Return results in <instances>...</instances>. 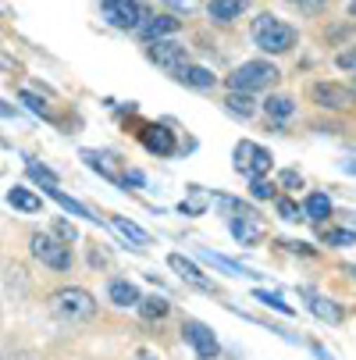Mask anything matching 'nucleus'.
<instances>
[{
    "label": "nucleus",
    "instance_id": "obj_28",
    "mask_svg": "<svg viewBox=\"0 0 356 360\" xmlns=\"http://www.w3.org/2000/svg\"><path fill=\"white\" fill-rule=\"evenodd\" d=\"M253 296H257L261 303H268V307H275V311H282V314H292V307H289L282 296H275V292H264V289H257Z\"/></svg>",
    "mask_w": 356,
    "mask_h": 360
},
{
    "label": "nucleus",
    "instance_id": "obj_15",
    "mask_svg": "<svg viewBox=\"0 0 356 360\" xmlns=\"http://www.w3.org/2000/svg\"><path fill=\"white\" fill-rule=\"evenodd\" d=\"M249 8V0H211V18L214 22H232V18H239L242 11Z\"/></svg>",
    "mask_w": 356,
    "mask_h": 360
},
{
    "label": "nucleus",
    "instance_id": "obj_36",
    "mask_svg": "<svg viewBox=\"0 0 356 360\" xmlns=\"http://www.w3.org/2000/svg\"><path fill=\"white\" fill-rule=\"evenodd\" d=\"M342 172H349V175H356V158H352V161H345V165H342Z\"/></svg>",
    "mask_w": 356,
    "mask_h": 360
},
{
    "label": "nucleus",
    "instance_id": "obj_16",
    "mask_svg": "<svg viewBox=\"0 0 356 360\" xmlns=\"http://www.w3.org/2000/svg\"><path fill=\"white\" fill-rule=\"evenodd\" d=\"M8 203H11V207H18V211H25V214H36V211L43 207V200H39L32 189H25V186L8 189Z\"/></svg>",
    "mask_w": 356,
    "mask_h": 360
},
{
    "label": "nucleus",
    "instance_id": "obj_21",
    "mask_svg": "<svg viewBox=\"0 0 356 360\" xmlns=\"http://www.w3.org/2000/svg\"><path fill=\"white\" fill-rule=\"evenodd\" d=\"M136 307H139V314L150 318V321H154V318H164V314L171 311V303H168L164 296H146V300H139Z\"/></svg>",
    "mask_w": 356,
    "mask_h": 360
},
{
    "label": "nucleus",
    "instance_id": "obj_13",
    "mask_svg": "<svg viewBox=\"0 0 356 360\" xmlns=\"http://www.w3.org/2000/svg\"><path fill=\"white\" fill-rule=\"evenodd\" d=\"M175 75H178L185 86H192V89H211V86H218V75H211L207 68H199V65H189V61H185Z\"/></svg>",
    "mask_w": 356,
    "mask_h": 360
},
{
    "label": "nucleus",
    "instance_id": "obj_7",
    "mask_svg": "<svg viewBox=\"0 0 356 360\" xmlns=\"http://www.w3.org/2000/svg\"><path fill=\"white\" fill-rule=\"evenodd\" d=\"M310 96H314V104L324 108V111H345V108L356 104V93L349 86H338V82H314Z\"/></svg>",
    "mask_w": 356,
    "mask_h": 360
},
{
    "label": "nucleus",
    "instance_id": "obj_2",
    "mask_svg": "<svg viewBox=\"0 0 356 360\" xmlns=\"http://www.w3.org/2000/svg\"><path fill=\"white\" fill-rule=\"evenodd\" d=\"M253 43L268 50V54H285L296 43V29L275 15H261V18H253Z\"/></svg>",
    "mask_w": 356,
    "mask_h": 360
},
{
    "label": "nucleus",
    "instance_id": "obj_8",
    "mask_svg": "<svg viewBox=\"0 0 356 360\" xmlns=\"http://www.w3.org/2000/svg\"><path fill=\"white\" fill-rule=\"evenodd\" d=\"M146 58L154 61L157 68H164V72H178V68L189 61L185 46H182V43H171V39H150Z\"/></svg>",
    "mask_w": 356,
    "mask_h": 360
},
{
    "label": "nucleus",
    "instance_id": "obj_19",
    "mask_svg": "<svg viewBox=\"0 0 356 360\" xmlns=\"http://www.w3.org/2000/svg\"><path fill=\"white\" fill-rule=\"evenodd\" d=\"M46 193L54 196V200L61 203V207H65L68 214H75V218H86V221H100V218H93V214H89V207H82L79 200H72V196H68V193H61L58 186H46Z\"/></svg>",
    "mask_w": 356,
    "mask_h": 360
},
{
    "label": "nucleus",
    "instance_id": "obj_34",
    "mask_svg": "<svg viewBox=\"0 0 356 360\" xmlns=\"http://www.w3.org/2000/svg\"><path fill=\"white\" fill-rule=\"evenodd\" d=\"M15 115H18V111H15L11 104H4V100H0V118H15Z\"/></svg>",
    "mask_w": 356,
    "mask_h": 360
},
{
    "label": "nucleus",
    "instance_id": "obj_17",
    "mask_svg": "<svg viewBox=\"0 0 356 360\" xmlns=\"http://www.w3.org/2000/svg\"><path fill=\"white\" fill-rule=\"evenodd\" d=\"M107 296H111V303H118V307H136L143 296H139V289L132 285V282H121V278H114L111 285H107Z\"/></svg>",
    "mask_w": 356,
    "mask_h": 360
},
{
    "label": "nucleus",
    "instance_id": "obj_22",
    "mask_svg": "<svg viewBox=\"0 0 356 360\" xmlns=\"http://www.w3.org/2000/svg\"><path fill=\"white\" fill-rule=\"evenodd\" d=\"M264 108H268L271 118H292L296 115V100L292 96H268Z\"/></svg>",
    "mask_w": 356,
    "mask_h": 360
},
{
    "label": "nucleus",
    "instance_id": "obj_37",
    "mask_svg": "<svg viewBox=\"0 0 356 360\" xmlns=\"http://www.w3.org/2000/svg\"><path fill=\"white\" fill-rule=\"evenodd\" d=\"M349 15H352V18H356V0H352V4H349Z\"/></svg>",
    "mask_w": 356,
    "mask_h": 360
},
{
    "label": "nucleus",
    "instance_id": "obj_27",
    "mask_svg": "<svg viewBox=\"0 0 356 360\" xmlns=\"http://www.w3.org/2000/svg\"><path fill=\"white\" fill-rule=\"evenodd\" d=\"M203 257H207V261H214L218 268L232 271V275H253V271H246V268H242L239 261H228V257H221V253H211V250H207V253H203Z\"/></svg>",
    "mask_w": 356,
    "mask_h": 360
},
{
    "label": "nucleus",
    "instance_id": "obj_38",
    "mask_svg": "<svg viewBox=\"0 0 356 360\" xmlns=\"http://www.w3.org/2000/svg\"><path fill=\"white\" fill-rule=\"evenodd\" d=\"M289 4H307V0H289Z\"/></svg>",
    "mask_w": 356,
    "mask_h": 360
},
{
    "label": "nucleus",
    "instance_id": "obj_6",
    "mask_svg": "<svg viewBox=\"0 0 356 360\" xmlns=\"http://www.w3.org/2000/svg\"><path fill=\"white\" fill-rule=\"evenodd\" d=\"M104 18L114 29H139L150 18V11L143 0H104Z\"/></svg>",
    "mask_w": 356,
    "mask_h": 360
},
{
    "label": "nucleus",
    "instance_id": "obj_9",
    "mask_svg": "<svg viewBox=\"0 0 356 360\" xmlns=\"http://www.w3.org/2000/svg\"><path fill=\"white\" fill-rule=\"evenodd\" d=\"M182 339L196 349V356L199 360H214L218 356V339H214V332L203 325V321H182Z\"/></svg>",
    "mask_w": 356,
    "mask_h": 360
},
{
    "label": "nucleus",
    "instance_id": "obj_10",
    "mask_svg": "<svg viewBox=\"0 0 356 360\" xmlns=\"http://www.w3.org/2000/svg\"><path fill=\"white\" fill-rule=\"evenodd\" d=\"M168 268L182 278V282H189L192 289H199V292H214V282L207 278V275H203L192 261H189V257H182V253H171L168 257Z\"/></svg>",
    "mask_w": 356,
    "mask_h": 360
},
{
    "label": "nucleus",
    "instance_id": "obj_1",
    "mask_svg": "<svg viewBox=\"0 0 356 360\" xmlns=\"http://www.w3.org/2000/svg\"><path fill=\"white\" fill-rule=\"evenodd\" d=\"M50 314L61 318V321H89L96 314V296L89 289H79V285H65L50 296Z\"/></svg>",
    "mask_w": 356,
    "mask_h": 360
},
{
    "label": "nucleus",
    "instance_id": "obj_3",
    "mask_svg": "<svg viewBox=\"0 0 356 360\" xmlns=\"http://www.w3.org/2000/svg\"><path fill=\"white\" fill-rule=\"evenodd\" d=\"M275 79H278L275 65H268V61H242L228 75V86H232V93H253V89H268Z\"/></svg>",
    "mask_w": 356,
    "mask_h": 360
},
{
    "label": "nucleus",
    "instance_id": "obj_30",
    "mask_svg": "<svg viewBox=\"0 0 356 360\" xmlns=\"http://www.w3.org/2000/svg\"><path fill=\"white\" fill-rule=\"evenodd\" d=\"M22 104H29V108H32L36 115H43V118H50V111H46V104H43V100H39L36 93H29V89L22 93Z\"/></svg>",
    "mask_w": 356,
    "mask_h": 360
},
{
    "label": "nucleus",
    "instance_id": "obj_24",
    "mask_svg": "<svg viewBox=\"0 0 356 360\" xmlns=\"http://www.w3.org/2000/svg\"><path fill=\"white\" fill-rule=\"evenodd\" d=\"M310 311H314L317 318H324V321H331V325H335V321L342 318V311H338V307H335L331 300H321V296H314V303H310Z\"/></svg>",
    "mask_w": 356,
    "mask_h": 360
},
{
    "label": "nucleus",
    "instance_id": "obj_25",
    "mask_svg": "<svg viewBox=\"0 0 356 360\" xmlns=\"http://www.w3.org/2000/svg\"><path fill=\"white\" fill-rule=\"evenodd\" d=\"M249 196H253V200H275V186H271L264 175H257V179L249 182Z\"/></svg>",
    "mask_w": 356,
    "mask_h": 360
},
{
    "label": "nucleus",
    "instance_id": "obj_31",
    "mask_svg": "<svg viewBox=\"0 0 356 360\" xmlns=\"http://www.w3.org/2000/svg\"><path fill=\"white\" fill-rule=\"evenodd\" d=\"M335 61H338V68H342V72H356V46L342 50V54H338Z\"/></svg>",
    "mask_w": 356,
    "mask_h": 360
},
{
    "label": "nucleus",
    "instance_id": "obj_4",
    "mask_svg": "<svg viewBox=\"0 0 356 360\" xmlns=\"http://www.w3.org/2000/svg\"><path fill=\"white\" fill-rule=\"evenodd\" d=\"M29 246H32V257H36L39 264L54 268V271H68V268H72V250H68L61 239L36 232V236L29 239Z\"/></svg>",
    "mask_w": 356,
    "mask_h": 360
},
{
    "label": "nucleus",
    "instance_id": "obj_33",
    "mask_svg": "<svg viewBox=\"0 0 356 360\" xmlns=\"http://www.w3.org/2000/svg\"><path fill=\"white\" fill-rule=\"evenodd\" d=\"M282 186H289V189H299V186H303V175L289 168V172H282Z\"/></svg>",
    "mask_w": 356,
    "mask_h": 360
},
{
    "label": "nucleus",
    "instance_id": "obj_32",
    "mask_svg": "<svg viewBox=\"0 0 356 360\" xmlns=\"http://www.w3.org/2000/svg\"><path fill=\"white\" fill-rule=\"evenodd\" d=\"M278 214L285 218V221H299V207L292 200H278Z\"/></svg>",
    "mask_w": 356,
    "mask_h": 360
},
{
    "label": "nucleus",
    "instance_id": "obj_23",
    "mask_svg": "<svg viewBox=\"0 0 356 360\" xmlns=\"http://www.w3.org/2000/svg\"><path fill=\"white\" fill-rule=\"evenodd\" d=\"M225 108L232 111V115H239V118H253V100H249V93H232L228 100H225Z\"/></svg>",
    "mask_w": 356,
    "mask_h": 360
},
{
    "label": "nucleus",
    "instance_id": "obj_35",
    "mask_svg": "<svg viewBox=\"0 0 356 360\" xmlns=\"http://www.w3.org/2000/svg\"><path fill=\"white\" fill-rule=\"evenodd\" d=\"M58 232H61L65 239H75V229H72V225H65V221H58Z\"/></svg>",
    "mask_w": 356,
    "mask_h": 360
},
{
    "label": "nucleus",
    "instance_id": "obj_12",
    "mask_svg": "<svg viewBox=\"0 0 356 360\" xmlns=\"http://www.w3.org/2000/svg\"><path fill=\"white\" fill-rule=\"evenodd\" d=\"M143 146L150 153H161V158H168V153H175V136L164 129V125H143Z\"/></svg>",
    "mask_w": 356,
    "mask_h": 360
},
{
    "label": "nucleus",
    "instance_id": "obj_11",
    "mask_svg": "<svg viewBox=\"0 0 356 360\" xmlns=\"http://www.w3.org/2000/svg\"><path fill=\"white\" fill-rule=\"evenodd\" d=\"M264 221H261V214H253V211H239L235 218H232V236L242 243V246H253V243H261L264 239Z\"/></svg>",
    "mask_w": 356,
    "mask_h": 360
},
{
    "label": "nucleus",
    "instance_id": "obj_5",
    "mask_svg": "<svg viewBox=\"0 0 356 360\" xmlns=\"http://www.w3.org/2000/svg\"><path fill=\"white\" fill-rule=\"evenodd\" d=\"M235 172L249 175V179H257V175H268L271 172V150L261 146V143H253V139H242L235 146Z\"/></svg>",
    "mask_w": 356,
    "mask_h": 360
},
{
    "label": "nucleus",
    "instance_id": "obj_20",
    "mask_svg": "<svg viewBox=\"0 0 356 360\" xmlns=\"http://www.w3.org/2000/svg\"><path fill=\"white\" fill-rule=\"evenodd\" d=\"M111 225H114L125 239H132L139 250H143V246H150V232H146V229H139L136 221H128V218H111Z\"/></svg>",
    "mask_w": 356,
    "mask_h": 360
},
{
    "label": "nucleus",
    "instance_id": "obj_29",
    "mask_svg": "<svg viewBox=\"0 0 356 360\" xmlns=\"http://www.w3.org/2000/svg\"><path fill=\"white\" fill-rule=\"evenodd\" d=\"M29 175H32L36 182H43V186H58V175H54V172L39 168V165H32V161H29Z\"/></svg>",
    "mask_w": 356,
    "mask_h": 360
},
{
    "label": "nucleus",
    "instance_id": "obj_14",
    "mask_svg": "<svg viewBox=\"0 0 356 360\" xmlns=\"http://www.w3.org/2000/svg\"><path fill=\"white\" fill-rule=\"evenodd\" d=\"M178 18H171V15H157V18H146L143 25H139V32L146 36V39H161V36H171V32H178Z\"/></svg>",
    "mask_w": 356,
    "mask_h": 360
},
{
    "label": "nucleus",
    "instance_id": "obj_18",
    "mask_svg": "<svg viewBox=\"0 0 356 360\" xmlns=\"http://www.w3.org/2000/svg\"><path fill=\"white\" fill-rule=\"evenodd\" d=\"M303 214H307L310 221H324V218L331 214V200H328V193H310L307 203H303Z\"/></svg>",
    "mask_w": 356,
    "mask_h": 360
},
{
    "label": "nucleus",
    "instance_id": "obj_26",
    "mask_svg": "<svg viewBox=\"0 0 356 360\" xmlns=\"http://www.w3.org/2000/svg\"><path fill=\"white\" fill-rule=\"evenodd\" d=\"M324 243H328V246H356V232H349V229H331V232H324Z\"/></svg>",
    "mask_w": 356,
    "mask_h": 360
}]
</instances>
